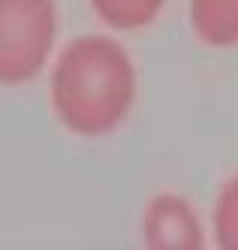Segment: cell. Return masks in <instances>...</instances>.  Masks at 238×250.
<instances>
[{"mask_svg":"<svg viewBox=\"0 0 238 250\" xmlns=\"http://www.w3.org/2000/svg\"><path fill=\"white\" fill-rule=\"evenodd\" d=\"M190 24L211 48L238 45V0H190Z\"/></svg>","mask_w":238,"mask_h":250,"instance_id":"cell-4","label":"cell"},{"mask_svg":"<svg viewBox=\"0 0 238 250\" xmlns=\"http://www.w3.org/2000/svg\"><path fill=\"white\" fill-rule=\"evenodd\" d=\"M214 241L223 250H238V175L223 184L214 205Z\"/></svg>","mask_w":238,"mask_h":250,"instance_id":"cell-6","label":"cell"},{"mask_svg":"<svg viewBox=\"0 0 238 250\" xmlns=\"http://www.w3.org/2000/svg\"><path fill=\"white\" fill-rule=\"evenodd\" d=\"M97 19L115 30H142L163 12L166 0H90Z\"/></svg>","mask_w":238,"mask_h":250,"instance_id":"cell-5","label":"cell"},{"mask_svg":"<svg viewBox=\"0 0 238 250\" xmlns=\"http://www.w3.org/2000/svg\"><path fill=\"white\" fill-rule=\"evenodd\" d=\"M136 103V66L108 37H79L54 61L51 105L69 133L97 139L121 127Z\"/></svg>","mask_w":238,"mask_h":250,"instance_id":"cell-1","label":"cell"},{"mask_svg":"<svg viewBox=\"0 0 238 250\" xmlns=\"http://www.w3.org/2000/svg\"><path fill=\"white\" fill-rule=\"evenodd\" d=\"M142 238L151 250H202L205 229L184 196L160 193L145 208Z\"/></svg>","mask_w":238,"mask_h":250,"instance_id":"cell-3","label":"cell"},{"mask_svg":"<svg viewBox=\"0 0 238 250\" xmlns=\"http://www.w3.org/2000/svg\"><path fill=\"white\" fill-rule=\"evenodd\" d=\"M54 37V0H0V84L33 82L51 58Z\"/></svg>","mask_w":238,"mask_h":250,"instance_id":"cell-2","label":"cell"}]
</instances>
